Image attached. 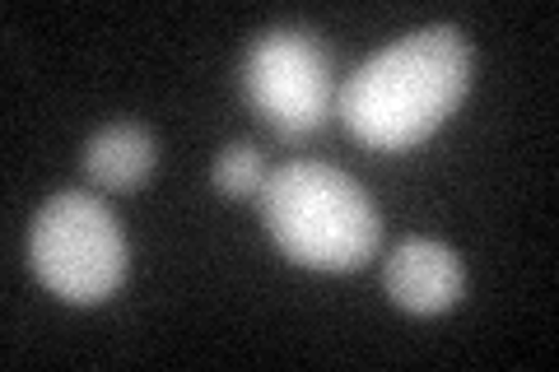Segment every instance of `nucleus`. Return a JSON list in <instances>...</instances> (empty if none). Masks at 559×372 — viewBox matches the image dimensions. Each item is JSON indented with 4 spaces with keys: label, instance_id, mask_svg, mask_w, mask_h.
Masks as SVG:
<instances>
[{
    "label": "nucleus",
    "instance_id": "20e7f679",
    "mask_svg": "<svg viewBox=\"0 0 559 372\" xmlns=\"http://www.w3.org/2000/svg\"><path fill=\"white\" fill-rule=\"evenodd\" d=\"M242 88L271 131L304 140L331 112V65L312 33L275 28L257 38L242 61Z\"/></svg>",
    "mask_w": 559,
    "mask_h": 372
},
{
    "label": "nucleus",
    "instance_id": "0eeeda50",
    "mask_svg": "<svg viewBox=\"0 0 559 372\" xmlns=\"http://www.w3.org/2000/svg\"><path fill=\"white\" fill-rule=\"evenodd\" d=\"M210 182H215L219 196H229V201L257 196L261 182H266V164H261V154L252 145H229L215 158V168H210Z\"/></svg>",
    "mask_w": 559,
    "mask_h": 372
},
{
    "label": "nucleus",
    "instance_id": "7ed1b4c3",
    "mask_svg": "<svg viewBox=\"0 0 559 372\" xmlns=\"http://www.w3.org/2000/svg\"><path fill=\"white\" fill-rule=\"evenodd\" d=\"M28 261L66 303H103L127 279V238L98 196L61 191L33 219Z\"/></svg>",
    "mask_w": 559,
    "mask_h": 372
},
{
    "label": "nucleus",
    "instance_id": "39448f33",
    "mask_svg": "<svg viewBox=\"0 0 559 372\" xmlns=\"http://www.w3.org/2000/svg\"><path fill=\"white\" fill-rule=\"evenodd\" d=\"M382 279H388L392 303H401L406 312H419V316L448 312L462 298V289H466V275H462L457 252H448V247L433 242V238H406V242H396Z\"/></svg>",
    "mask_w": 559,
    "mask_h": 372
},
{
    "label": "nucleus",
    "instance_id": "f257e3e1",
    "mask_svg": "<svg viewBox=\"0 0 559 372\" xmlns=\"http://www.w3.org/2000/svg\"><path fill=\"white\" fill-rule=\"evenodd\" d=\"M471 88V43L439 24L382 47L336 94V112L364 145L411 149L457 112Z\"/></svg>",
    "mask_w": 559,
    "mask_h": 372
},
{
    "label": "nucleus",
    "instance_id": "423d86ee",
    "mask_svg": "<svg viewBox=\"0 0 559 372\" xmlns=\"http://www.w3.org/2000/svg\"><path fill=\"white\" fill-rule=\"evenodd\" d=\"M154 135L140 121H112L84 145V172L108 191H135L154 172Z\"/></svg>",
    "mask_w": 559,
    "mask_h": 372
},
{
    "label": "nucleus",
    "instance_id": "f03ea898",
    "mask_svg": "<svg viewBox=\"0 0 559 372\" xmlns=\"http://www.w3.org/2000/svg\"><path fill=\"white\" fill-rule=\"evenodd\" d=\"M257 196L275 247L308 271H359L382 242L373 201L331 164H285L266 172Z\"/></svg>",
    "mask_w": 559,
    "mask_h": 372
}]
</instances>
